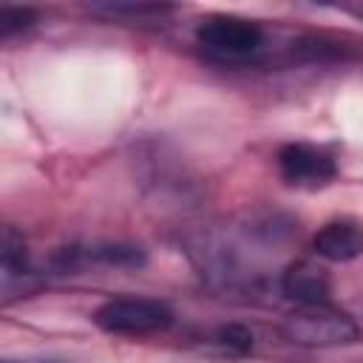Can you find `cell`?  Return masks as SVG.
Returning <instances> with one entry per match:
<instances>
[{
    "label": "cell",
    "mask_w": 363,
    "mask_h": 363,
    "mask_svg": "<svg viewBox=\"0 0 363 363\" xmlns=\"http://www.w3.org/2000/svg\"><path fill=\"white\" fill-rule=\"evenodd\" d=\"M218 343L233 349V352H238V354H244V352L252 349V332L244 323H227V326L218 329Z\"/></svg>",
    "instance_id": "obj_11"
},
{
    "label": "cell",
    "mask_w": 363,
    "mask_h": 363,
    "mask_svg": "<svg viewBox=\"0 0 363 363\" xmlns=\"http://www.w3.org/2000/svg\"><path fill=\"white\" fill-rule=\"evenodd\" d=\"M34 20H37V11L28 9V6H3V9H0V34L9 37V34H14V31H23V28H28Z\"/></svg>",
    "instance_id": "obj_10"
},
{
    "label": "cell",
    "mask_w": 363,
    "mask_h": 363,
    "mask_svg": "<svg viewBox=\"0 0 363 363\" xmlns=\"http://www.w3.org/2000/svg\"><path fill=\"white\" fill-rule=\"evenodd\" d=\"M196 40L204 51L221 57V60H241L261 48L264 31L241 17H213L199 26Z\"/></svg>",
    "instance_id": "obj_3"
},
{
    "label": "cell",
    "mask_w": 363,
    "mask_h": 363,
    "mask_svg": "<svg viewBox=\"0 0 363 363\" xmlns=\"http://www.w3.org/2000/svg\"><path fill=\"white\" fill-rule=\"evenodd\" d=\"M278 170L286 184L318 190L337 176V162L323 147H315L309 142H289L278 150Z\"/></svg>",
    "instance_id": "obj_4"
},
{
    "label": "cell",
    "mask_w": 363,
    "mask_h": 363,
    "mask_svg": "<svg viewBox=\"0 0 363 363\" xmlns=\"http://www.w3.org/2000/svg\"><path fill=\"white\" fill-rule=\"evenodd\" d=\"M281 332L286 340L298 346H346V343H354L360 335L357 323L346 312L335 309L332 303L292 309L284 318Z\"/></svg>",
    "instance_id": "obj_1"
},
{
    "label": "cell",
    "mask_w": 363,
    "mask_h": 363,
    "mask_svg": "<svg viewBox=\"0 0 363 363\" xmlns=\"http://www.w3.org/2000/svg\"><path fill=\"white\" fill-rule=\"evenodd\" d=\"M173 320V309L156 298H111L94 309V323L108 335H153Z\"/></svg>",
    "instance_id": "obj_2"
},
{
    "label": "cell",
    "mask_w": 363,
    "mask_h": 363,
    "mask_svg": "<svg viewBox=\"0 0 363 363\" xmlns=\"http://www.w3.org/2000/svg\"><path fill=\"white\" fill-rule=\"evenodd\" d=\"M94 11H105L113 17H130V20H156L173 11V6H156V3H108V6H94Z\"/></svg>",
    "instance_id": "obj_9"
},
{
    "label": "cell",
    "mask_w": 363,
    "mask_h": 363,
    "mask_svg": "<svg viewBox=\"0 0 363 363\" xmlns=\"http://www.w3.org/2000/svg\"><path fill=\"white\" fill-rule=\"evenodd\" d=\"M0 258H3V284L9 286L14 275H26L28 272V258H26V241L14 227L3 230L0 238Z\"/></svg>",
    "instance_id": "obj_8"
},
{
    "label": "cell",
    "mask_w": 363,
    "mask_h": 363,
    "mask_svg": "<svg viewBox=\"0 0 363 363\" xmlns=\"http://www.w3.org/2000/svg\"><path fill=\"white\" fill-rule=\"evenodd\" d=\"M281 289L298 306L332 303V284L323 267L312 261H292L281 275Z\"/></svg>",
    "instance_id": "obj_5"
},
{
    "label": "cell",
    "mask_w": 363,
    "mask_h": 363,
    "mask_svg": "<svg viewBox=\"0 0 363 363\" xmlns=\"http://www.w3.org/2000/svg\"><path fill=\"white\" fill-rule=\"evenodd\" d=\"M71 258H91V261H102L108 267H142L147 261L145 250L136 244H96L88 247L85 252L79 250H68Z\"/></svg>",
    "instance_id": "obj_7"
},
{
    "label": "cell",
    "mask_w": 363,
    "mask_h": 363,
    "mask_svg": "<svg viewBox=\"0 0 363 363\" xmlns=\"http://www.w3.org/2000/svg\"><path fill=\"white\" fill-rule=\"evenodd\" d=\"M312 250H315V255H320L323 261H332V264L354 261L363 255V224H357L352 218L326 221L315 233Z\"/></svg>",
    "instance_id": "obj_6"
}]
</instances>
